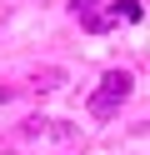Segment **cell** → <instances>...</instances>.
I'll return each instance as SVG.
<instances>
[{
  "label": "cell",
  "mask_w": 150,
  "mask_h": 155,
  "mask_svg": "<svg viewBox=\"0 0 150 155\" xmlns=\"http://www.w3.org/2000/svg\"><path fill=\"white\" fill-rule=\"evenodd\" d=\"M140 0H75V20L85 25L90 35H105L115 25H135L140 20Z\"/></svg>",
  "instance_id": "cell-1"
},
{
  "label": "cell",
  "mask_w": 150,
  "mask_h": 155,
  "mask_svg": "<svg viewBox=\"0 0 150 155\" xmlns=\"http://www.w3.org/2000/svg\"><path fill=\"white\" fill-rule=\"evenodd\" d=\"M15 145H20V150H45V145L75 150V145H80V130L65 125V120H25L20 135H15Z\"/></svg>",
  "instance_id": "cell-2"
},
{
  "label": "cell",
  "mask_w": 150,
  "mask_h": 155,
  "mask_svg": "<svg viewBox=\"0 0 150 155\" xmlns=\"http://www.w3.org/2000/svg\"><path fill=\"white\" fill-rule=\"evenodd\" d=\"M130 90H135V80H130L125 70H105V80H100V90L90 95V115H95V120H110V115H115L120 105L130 100Z\"/></svg>",
  "instance_id": "cell-3"
},
{
  "label": "cell",
  "mask_w": 150,
  "mask_h": 155,
  "mask_svg": "<svg viewBox=\"0 0 150 155\" xmlns=\"http://www.w3.org/2000/svg\"><path fill=\"white\" fill-rule=\"evenodd\" d=\"M60 85V70H45V75H35V90H55Z\"/></svg>",
  "instance_id": "cell-4"
}]
</instances>
